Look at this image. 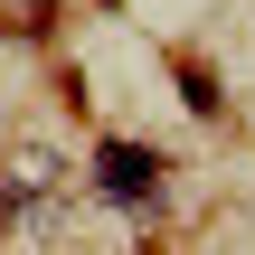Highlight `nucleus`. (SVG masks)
Listing matches in <instances>:
<instances>
[{"instance_id":"f257e3e1","label":"nucleus","mask_w":255,"mask_h":255,"mask_svg":"<svg viewBox=\"0 0 255 255\" xmlns=\"http://www.w3.org/2000/svg\"><path fill=\"white\" fill-rule=\"evenodd\" d=\"M151 180H161V161H151L142 142H104V151H95V189H104V199L132 208V199H151Z\"/></svg>"}]
</instances>
